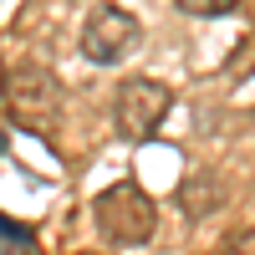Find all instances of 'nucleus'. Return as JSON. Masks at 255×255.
Listing matches in <instances>:
<instances>
[{
	"label": "nucleus",
	"mask_w": 255,
	"mask_h": 255,
	"mask_svg": "<svg viewBox=\"0 0 255 255\" xmlns=\"http://www.w3.org/2000/svg\"><path fill=\"white\" fill-rule=\"evenodd\" d=\"M92 220H97L108 245H143L153 235V225H158V209H153V199H148L138 184L123 179V184L102 189L92 199Z\"/></svg>",
	"instance_id": "f257e3e1"
},
{
	"label": "nucleus",
	"mask_w": 255,
	"mask_h": 255,
	"mask_svg": "<svg viewBox=\"0 0 255 255\" xmlns=\"http://www.w3.org/2000/svg\"><path fill=\"white\" fill-rule=\"evenodd\" d=\"M133 46H138V15L113 5V0L92 5V15L82 20V56L97 67H118Z\"/></svg>",
	"instance_id": "f03ea898"
},
{
	"label": "nucleus",
	"mask_w": 255,
	"mask_h": 255,
	"mask_svg": "<svg viewBox=\"0 0 255 255\" xmlns=\"http://www.w3.org/2000/svg\"><path fill=\"white\" fill-rule=\"evenodd\" d=\"M5 108H10V118L26 123L31 133H41V123H51V113L61 108L56 77L46 67H10V77H5Z\"/></svg>",
	"instance_id": "7ed1b4c3"
},
{
	"label": "nucleus",
	"mask_w": 255,
	"mask_h": 255,
	"mask_svg": "<svg viewBox=\"0 0 255 255\" xmlns=\"http://www.w3.org/2000/svg\"><path fill=\"white\" fill-rule=\"evenodd\" d=\"M168 87L153 77H128L123 82V92H118V128L128 138H153L158 133V123L168 118Z\"/></svg>",
	"instance_id": "20e7f679"
},
{
	"label": "nucleus",
	"mask_w": 255,
	"mask_h": 255,
	"mask_svg": "<svg viewBox=\"0 0 255 255\" xmlns=\"http://www.w3.org/2000/svg\"><path fill=\"white\" fill-rule=\"evenodd\" d=\"M174 199H179V209H184V215L204 220V215H215V209L225 204V184H220V174H215V168H194V174H184V179H179Z\"/></svg>",
	"instance_id": "39448f33"
},
{
	"label": "nucleus",
	"mask_w": 255,
	"mask_h": 255,
	"mask_svg": "<svg viewBox=\"0 0 255 255\" xmlns=\"http://www.w3.org/2000/svg\"><path fill=\"white\" fill-rule=\"evenodd\" d=\"M0 235H5V255H31V230H26V225H15L10 215L0 220Z\"/></svg>",
	"instance_id": "423d86ee"
},
{
	"label": "nucleus",
	"mask_w": 255,
	"mask_h": 255,
	"mask_svg": "<svg viewBox=\"0 0 255 255\" xmlns=\"http://www.w3.org/2000/svg\"><path fill=\"white\" fill-rule=\"evenodd\" d=\"M174 5L189 15H230V10H240V0H174Z\"/></svg>",
	"instance_id": "0eeeda50"
}]
</instances>
